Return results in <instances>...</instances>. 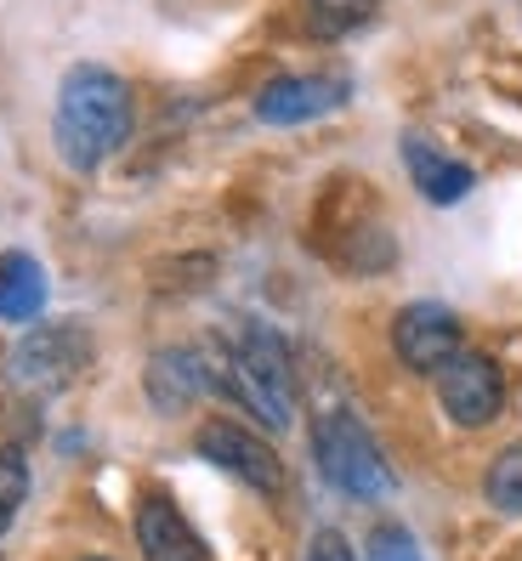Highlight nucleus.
I'll use <instances>...</instances> for the list:
<instances>
[{
  "instance_id": "obj_13",
  "label": "nucleus",
  "mask_w": 522,
  "mask_h": 561,
  "mask_svg": "<svg viewBox=\"0 0 522 561\" xmlns=\"http://www.w3.org/2000/svg\"><path fill=\"white\" fill-rule=\"evenodd\" d=\"M483 500H488V511H500V516H522V437L506 443L483 466Z\"/></svg>"
},
{
  "instance_id": "obj_4",
  "label": "nucleus",
  "mask_w": 522,
  "mask_h": 561,
  "mask_svg": "<svg viewBox=\"0 0 522 561\" xmlns=\"http://www.w3.org/2000/svg\"><path fill=\"white\" fill-rule=\"evenodd\" d=\"M97 357V341L80 318H63V323H41L7 352V380L29 398H57L69 391Z\"/></svg>"
},
{
  "instance_id": "obj_17",
  "label": "nucleus",
  "mask_w": 522,
  "mask_h": 561,
  "mask_svg": "<svg viewBox=\"0 0 522 561\" xmlns=\"http://www.w3.org/2000/svg\"><path fill=\"white\" fill-rule=\"evenodd\" d=\"M307 561H358V556L336 527H324V534H313V545H307Z\"/></svg>"
},
{
  "instance_id": "obj_5",
  "label": "nucleus",
  "mask_w": 522,
  "mask_h": 561,
  "mask_svg": "<svg viewBox=\"0 0 522 561\" xmlns=\"http://www.w3.org/2000/svg\"><path fill=\"white\" fill-rule=\"evenodd\" d=\"M193 454H200L205 466L227 471L234 482H245L250 493H261V500H279L284 493V459L273 454L268 437L245 432L239 420H205L200 432H193Z\"/></svg>"
},
{
  "instance_id": "obj_18",
  "label": "nucleus",
  "mask_w": 522,
  "mask_h": 561,
  "mask_svg": "<svg viewBox=\"0 0 522 561\" xmlns=\"http://www.w3.org/2000/svg\"><path fill=\"white\" fill-rule=\"evenodd\" d=\"M80 561H114V556H80Z\"/></svg>"
},
{
  "instance_id": "obj_19",
  "label": "nucleus",
  "mask_w": 522,
  "mask_h": 561,
  "mask_svg": "<svg viewBox=\"0 0 522 561\" xmlns=\"http://www.w3.org/2000/svg\"><path fill=\"white\" fill-rule=\"evenodd\" d=\"M0 539H7V527H0Z\"/></svg>"
},
{
  "instance_id": "obj_12",
  "label": "nucleus",
  "mask_w": 522,
  "mask_h": 561,
  "mask_svg": "<svg viewBox=\"0 0 522 561\" xmlns=\"http://www.w3.org/2000/svg\"><path fill=\"white\" fill-rule=\"evenodd\" d=\"M46 267L29 250H7L0 255V323H35L46 312Z\"/></svg>"
},
{
  "instance_id": "obj_11",
  "label": "nucleus",
  "mask_w": 522,
  "mask_h": 561,
  "mask_svg": "<svg viewBox=\"0 0 522 561\" xmlns=\"http://www.w3.org/2000/svg\"><path fill=\"white\" fill-rule=\"evenodd\" d=\"M404 164H409V182H415V193L427 205H438V210H449V205H461L466 193L477 187V176H472V164H461V159H449L438 142H427V137H404Z\"/></svg>"
},
{
  "instance_id": "obj_15",
  "label": "nucleus",
  "mask_w": 522,
  "mask_h": 561,
  "mask_svg": "<svg viewBox=\"0 0 522 561\" xmlns=\"http://www.w3.org/2000/svg\"><path fill=\"white\" fill-rule=\"evenodd\" d=\"M23 500H29V454L18 443H0V527H12Z\"/></svg>"
},
{
  "instance_id": "obj_9",
  "label": "nucleus",
  "mask_w": 522,
  "mask_h": 561,
  "mask_svg": "<svg viewBox=\"0 0 522 561\" xmlns=\"http://www.w3.org/2000/svg\"><path fill=\"white\" fill-rule=\"evenodd\" d=\"M143 391H148V403L159 414H171V420L188 414L205 391H216L211 352L205 346H166V352H154L148 369H143Z\"/></svg>"
},
{
  "instance_id": "obj_7",
  "label": "nucleus",
  "mask_w": 522,
  "mask_h": 561,
  "mask_svg": "<svg viewBox=\"0 0 522 561\" xmlns=\"http://www.w3.org/2000/svg\"><path fill=\"white\" fill-rule=\"evenodd\" d=\"M392 352H398L409 375H438L443 363L466 352V323L443 301H409L392 318Z\"/></svg>"
},
{
  "instance_id": "obj_8",
  "label": "nucleus",
  "mask_w": 522,
  "mask_h": 561,
  "mask_svg": "<svg viewBox=\"0 0 522 561\" xmlns=\"http://www.w3.org/2000/svg\"><path fill=\"white\" fill-rule=\"evenodd\" d=\"M347 96H352V85L336 80V75H279L256 91V119L279 125V130L284 125H313L324 114L347 108Z\"/></svg>"
},
{
  "instance_id": "obj_14",
  "label": "nucleus",
  "mask_w": 522,
  "mask_h": 561,
  "mask_svg": "<svg viewBox=\"0 0 522 561\" xmlns=\"http://www.w3.org/2000/svg\"><path fill=\"white\" fill-rule=\"evenodd\" d=\"M381 0H307V28L318 41H347L358 28H370Z\"/></svg>"
},
{
  "instance_id": "obj_6",
  "label": "nucleus",
  "mask_w": 522,
  "mask_h": 561,
  "mask_svg": "<svg viewBox=\"0 0 522 561\" xmlns=\"http://www.w3.org/2000/svg\"><path fill=\"white\" fill-rule=\"evenodd\" d=\"M432 386H438V409L461 432H477V425L500 420V409H506V369L488 352H472V346L454 363H443L432 375Z\"/></svg>"
},
{
  "instance_id": "obj_10",
  "label": "nucleus",
  "mask_w": 522,
  "mask_h": 561,
  "mask_svg": "<svg viewBox=\"0 0 522 561\" xmlns=\"http://www.w3.org/2000/svg\"><path fill=\"white\" fill-rule=\"evenodd\" d=\"M130 534H137L143 561H211L205 539L193 534V522L182 516V505L166 488H148L137 500V516H130Z\"/></svg>"
},
{
  "instance_id": "obj_2",
  "label": "nucleus",
  "mask_w": 522,
  "mask_h": 561,
  "mask_svg": "<svg viewBox=\"0 0 522 561\" xmlns=\"http://www.w3.org/2000/svg\"><path fill=\"white\" fill-rule=\"evenodd\" d=\"M211 380L216 391H234V398L273 432H290L296 420V369H290L284 335L261 318H245L239 335L227 341V352H211Z\"/></svg>"
},
{
  "instance_id": "obj_16",
  "label": "nucleus",
  "mask_w": 522,
  "mask_h": 561,
  "mask_svg": "<svg viewBox=\"0 0 522 561\" xmlns=\"http://www.w3.org/2000/svg\"><path fill=\"white\" fill-rule=\"evenodd\" d=\"M370 561H427V556H420V545L404 534V527H381V534L370 539Z\"/></svg>"
},
{
  "instance_id": "obj_3",
  "label": "nucleus",
  "mask_w": 522,
  "mask_h": 561,
  "mask_svg": "<svg viewBox=\"0 0 522 561\" xmlns=\"http://www.w3.org/2000/svg\"><path fill=\"white\" fill-rule=\"evenodd\" d=\"M313 459H318L324 482H330L336 493H347V500H358V505H375V500H386V493L398 488L375 432L347 403L324 409L313 420Z\"/></svg>"
},
{
  "instance_id": "obj_1",
  "label": "nucleus",
  "mask_w": 522,
  "mask_h": 561,
  "mask_svg": "<svg viewBox=\"0 0 522 561\" xmlns=\"http://www.w3.org/2000/svg\"><path fill=\"white\" fill-rule=\"evenodd\" d=\"M130 130H137V96L130 85L103 69V62H75L57 85V114H52V142L63 164L80 176H91L97 164H109Z\"/></svg>"
}]
</instances>
